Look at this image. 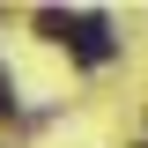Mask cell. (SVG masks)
Returning <instances> with one entry per match:
<instances>
[{
    "label": "cell",
    "instance_id": "7a4b0ae2",
    "mask_svg": "<svg viewBox=\"0 0 148 148\" xmlns=\"http://www.w3.org/2000/svg\"><path fill=\"white\" fill-rule=\"evenodd\" d=\"M37 30L52 37V45H67V30H74V15H67V8H37Z\"/></svg>",
    "mask_w": 148,
    "mask_h": 148
},
{
    "label": "cell",
    "instance_id": "3957f363",
    "mask_svg": "<svg viewBox=\"0 0 148 148\" xmlns=\"http://www.w3.org/2000/svg\"><path fill=\"white\" fill-rule=\"evenodd\" d=\"M8 111H15V82L0 74V119H8Z\"/></svg>",
    "mask_w": 148,
    "mask_h": 148
},
{
    "label": "cell",
    "instance_id": "6da1fadb",
    "mask_svg": "<svg viewBox=\"0 0 148 148\" xmlns=\"http://www.w3.org/2000/svg\"><path fill=\"white\" fill-rule=\"evenodd\" d=\"M67 45H74V59H82V67H104V59H111V22H104V15H74Z\"/></svg>",
    "mask_w": 148,
    "mask_h": 148
}]
</instances>
